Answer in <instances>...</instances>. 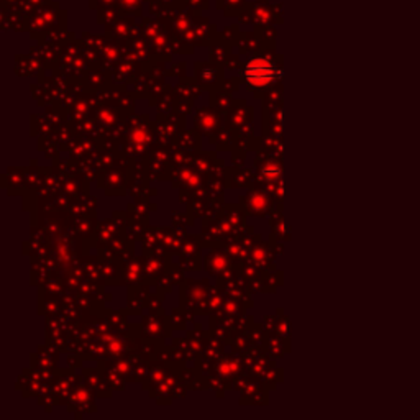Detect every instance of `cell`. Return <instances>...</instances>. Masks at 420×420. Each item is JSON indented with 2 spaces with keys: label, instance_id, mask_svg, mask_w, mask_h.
Here are the masks:
<instances>
[{
  "label": "cell",
  "instance_id": "6da1fadb",
  "mask_svg": "<svg viewBox=\"0 0 420 420\" xmlns=\"http://www.w3.org/2000/svg\"><path fill=\"white\" fill-rule=\"evenodd\" d=\"M273 77V68L269 66L266 61L258 59L253 61L250 66H248V79L254 84H266L268 81H271Z\"/></svg>",
  "mask_w": 420,
  "mask_h": 420
}]
</instances>
